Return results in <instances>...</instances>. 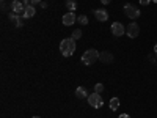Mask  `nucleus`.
<instances>
[{"instance_id": "nucleus-1", "label": "nucleus", "mask_w": 157, "mask_h": 118, "mask_svg": "<svg viewBox=\"0 0 157 118\" xmlns=\"http://www.w3.org/2000/svg\"><path fill=\"white\" fill-rule=\"evenodd\" d=\"M60 52L63 57H71L75 52V39L74 38H64L60 43Z\"/></svg>"}, {"instance_id": "nucleus-2", "label": "nucleus", "mask_w": 157, "mask_h": 118, "mask_svg": "<svg viewBox=\"0 0 157 118\" xmlns=\"http://www.w3.org/2000/svg\"><path fill=\"white\" fill-rule=\"evenodd\" d=\"M99 52L96 49H88L83 52V55H82V63L86 65V66H90V65H94L98 60H99Z\"/></svg>"}, {"instance_id": "nucleus-3", "label": "nucleus", "mask_w": 157, "mask_h": 118, "mask_svg": "<svg viewBox=\"0 0 157 118\" xmlns=\"http://www.w3.org/2000/svg\"><path fill=\"white\" fill-rule=\"evenodd\" d=\"M86 99H88V104H90V106L94 107V109H101V107L104 106V101H102V98H101L99 93H91Z\"/></svg>"}, {"instance_id": "nucleus-4", "label": "nucleus", "mask_w": 157, "mask_h": 118, "mask_svg": "<svg viewBox=\"0 0 157 118\" xmlns=\"http://www.w3.org/2000/svg\"><path fill=\"white\" fill-rule=\"evenodd\" d=\"M124 14H126L129 19H137V18H140V10L135 8L134 5L127 3V5H124Z\"/></svg>"}, {"instance_id": "nucleus-5", "label": "nucleus", "mask_w": 157, "mask_h": 118, "mask_svg": "<svg viewBox=\"0 0 157 118\" xmlns=\"http://www.w3.org/2000/svg\"><path fill=\"white\" fill-rule=\"evenodd\" d=\"M138 33H140V27L135 24V22H130L129 25H127V29H126V35L129 36V38H137L138 36Z\"/></svg>"}, {"instance_id": "nucleus-6", "label": "nucleus", "mask_w": 157, "mask_h": 118, "mask_svg": "<svg viewBox=\"0 0 157 118\" xmlns=\"http://www.w3.org/2000/svg\"><path fill=\"white\" fill-rule=\"evenodd\" d=\"M126 33V29H124V25L121 22H113L112 24V35L115 36H123Z\"/></svg>"}, {"instance_id": "nucleus-7", "label": "nucleus", "mask_w": 157, "mask_h": 118, "mask_svg": "<svg viewBox=\"0 0 157 118\" xmlns=\"http://www.w3.org/2000/svg\"><path fill=\"white\" fill-rule=\"evenodd\" d=\"M11 11H14L16 14H24L25 6L22 3V0H13L11 2Z\"/></svg>"}, {"instance_id": "nucleus-8", "label": "nucleus", "mask_w": 157, "mask_h": 118, "mask_svg": "<svg viewBox=\"0 0 157 118\" xmlns=\"http://www.w3.org/2000/svg\"><path fill=\"white\" fill-rule=\"evenodd\" d=\"M77 21V18H75V14L72 11H69V13H66V14H64L63 18H61V22L66 25V27H69V25H72L74 22Z\"/></svg>"}, {"instance_id": "nucleus-9", "label": "nucleus", "mask_w": 157, "mask_h": 118, "mask_svg": "<svg viewBox=\"0 0 157 118\" xmlns=\"http://www.w3.org/2000/svg\"><path fill=\"white\" fill-rule=\"evenodd\" d=\"M94 18L99 22H107L109 21V13L105 10H94Z\"/></svg>"}, {"instance_id": "nucleus-10", "label": "nucleus", "mask_w": 157, "mask_h": 118, "mask_svg": "<svg viewBox=\"0 0 157 118\" xmlns=\"http://www.w3.org/2000/svg\"><path fill=\"white\" fill-rule=\"evenodd\" d=\"M8 18H10V21H13V22H14V25H16L17 29H21L22 25H24V22H22V18H21L19 14H16L14 11H11L10 14H8Z\"/></svg>"}, {"instance_id": "nucleus-11", "label": "nucleus", "mask_w": 157, "mask_h": 118, "mask_svg": "<svg viewBox=\"0 0 157 118\" xmlns=\"http://www.w3.org/2000/svg\"><path fill=\"white\" fill-rule=\"evenodd\" d=\"M88 96H90V95H88V91H86L85 87H77V88H75V98L83 99V98H88Z\"/></svg>"}, {"instance_id": "nucleus-12", "label": "nucleus", "mask_w": 157, "mask_h": 118, "mask_svg": "<svg viewBox=\"0 0 157 118\" xmlns=\"http://www.w3.org/2000/svg\"><path fill=\"white\" fill-rule=\"evenodd\" d=\"M35 13H36V8H35L33 5H30V6H25V11H24V19L33 18V16H35Z\"/></svg>"}, {"instance_id": "nucleus-13", "label": "nucleus", "mask_w": 157, "mask_h": 118, "mask_svg": "<svg viewBox=\"0 0 157 118\" xmlns=\"http://www.w3.org/2000/svg\"><path fill=\"white\" fill-rule=\"evenodd\" d=\"M99 60H101V61H104V63H112V61H113V55H112V54H109V52H101Z\"/></svg>"}, {"instance_id": "nucleus-14", "label": "nucleus", "mask_w": 157, "mask_h": 118, "mask_svg": "<svg viewBox=\"0 0 157 118\" xmlns=\"http://www.w3.org/2000/svg\"><path fill=\"white\" fill-rule=\"evenodd\" d=\"M109 107H110V110H118V107H120V98H112L109 102Z\"/></svg>"}, {"instance_id": "nucleus-15", "label": "nucleus", "mask_w": 157, "mask_h": 118, "mask_svg": "<svg viewBox=\"0 0 157 118\" xmlns=\"http://www.w3.org/2000/svg\"><path fill=\"white\" fill-rule=\"evenodd\" d=\"M66 8L74 13V10L77 8V2H75V0H66Z\"/></svg>"}, {"instance_id": "nucleus-16", "label": "nucleus", "mask_w": 157, "mask_h": 118, "mask_svg": "<svg viewBox=\"0 0 157 118\" xmlns=\"http://www.w3.org/2000/svg\"><path fill=\"white\" fill-rule=\"evenodd\" d=\"M77 21H78V24H82V25H86L88 24V18L85 14H80V16L77 18Z\"/></svg>"}, {"instance_id": "nucleus-17", "label": "nucleus", "mask_w": 157, "mask_h": 118, "mask_svg": "<svg viewBox=\"0 0 157 118\" xmlns=\"http://www.w3.org/2000/svg\"><path fill=\"white\" fill-rule=\"evenodd\" d=\"M102 91H104V85H102V84H96V85H94V93H99V95H101Z\"/></svg>"}, {"instance_id": "nucleus-18", "label": "nucleus", "mask_w": 157, "mask_h": 118, "mask_svg": "<svg viewBox=\"0 0 157 118\" xmlns=\"http://www.w3.org/2000/svg\"><path fill=\"white\" fill-rule=\"evenodd\" d=\"M71 38H74V39H80V38H82V30H74V33H72Z\"/></svg>"}, {"instance_id": "nucleus-19", "label": "nucleus", "mask_w": 157, "mask_h": 118, "mask_svg": "<svg viewBox=\"0 0 157 118\" xmlns=\"http://www.w3.org/2000/svg\"><path fill=\"white\" fill-rule=\"evenodd\" d=\"M140 3H141L143 6H146V5H149V3H151V0H140Z\"/></svg>"}, {"instance_id": "nucleus-20", "label": "nucleus", "mask_w": 157, "mask_h": 118, "mask_svg": "<svg viewBox=\"0 0 157 118\" xmlns=\"http://www.w3.org/2000/svg\"><path fill=\"white\" fill-rule=\"evenodd\" d=\"M22 3H24V6H30V5H32L30 0H22Z\"/></svg>"}, {"instance_id": "nucleus-21", "label": "nucleus", "mask_w": 157, "mask_h": 118, "mask_svg": "<svg viewBox=\"0 0 157 118\" xmlns=\"http://www.w3.org/2000/svg\"><path fill=\"white\" fill-rule=\"evenodd\" d=\"M30 2H32V5L35 6V5H38V3H41V0H30Z\"/></svg>"}, {"instance_id": "nucleus-22", "label": "nucleus", "mask_w": 157, "mask_h": 118, "mask_svg": "<svg viewBox=\"0 0 157 118\" xmlns=\"http://www.w3.org/2000/svg\"><path fill=\"white\" fill-rule=\"evenodd\" d=\"M101 3H102V5H109L110 0H101Z\"/></svg>"}, {"instance_id": "nucleus-23", "label": "nucleus", "mask_w": 157, "mask_h": 118, "mask_svg": "<svg viewBox=\"0 0 157 118\" xmlns=\"http://www.w3.org/2000/svg\"><path fill=\"white\" fill-rule=\"evenodd\" d=\"M118 118H130L127 113H123V115H120V116H118Z\"/></svg>"}, {"instance_id": "nucleus-24", "label": "nucleus", "mask_w": 157, "mask_h": 118, "mask_svg": "<svg viewBox=\"0 0 157 118\" xmlns=\"http://www.w3.org/2000/svg\"><path fill=\"white\" fill-rule=\"evenodd\" d=\"M39 5H41V8H46V6H47V3H46V2H41Z\"/></svg>"}, {"instance_id": "nucleus-25", "label": "nucleus", "mask_w": 157, "mask_h": 118, "mask_svg": "<svg viewBox=\"0 0 157 118\" xmlns=\"http://www.w3.org/2000/svg\"><path fill=\"white\" fill-rule=\"evenodd\" d=\"M154 54H157V44L154 46Z\"/></svg>"}, {"instance_id": "nucleus-26", "label": "nucleus", "mask_w": 157, "mask_h": 118, "mask_svg": "<svg viewBox=\"0 0 157 118\" xmlns=\"http://www.w3.org/2000/svg\"><path fill=\"white\" fill-rule=\"evenodd\" d=\"M32 118H41V116H38V115H36V116H32Z\"/></svg>"}, {"instance_id": "nucleus-27", "label": "nucleus", "mask_w": 157, "mask_h": 118, "mask_svg": "<svg viewBox=\"0 0 157 118\" xmlns=\"http://www.w3.org/2000/svg\"><path fill=\"white\" fill-rule=\"evenodd\" d=\"M151 2H154V3H157V0H151Z\"/></svg>"}]
</instances>
